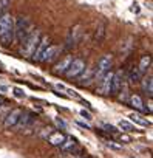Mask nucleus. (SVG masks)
<instances>
[{
    "instance_id": "nucleus-1",
    "label": "nucleus",
    "mask_w": 153,
    "mask_h": 158,
    "mask_svg": "<svg viewBox=\"0 0 153 158\" xmlns=\"http://www.w3.org/2000/svg\"><path fill=\"white\" fill-rule=\"evenodd\" d=\"M14 42V19L11 14H0V44L3 47H10Z\"/></svg>"
},
{
    "instance_id": "nucleus-2",
    "label": "nucleus",
    "mask_w": 153,
    "mask_h": 158,
    "mask_svg": "<svg viewBox=\"0 0 153 158\" xmlns=\"http://www.w3.org/2000/svg\"><path fill=\"white\" fill-rule=\"evenodd\" d=\"M33 31V25L26 17H17L14 22V40L17 44H22L23 39Z\"/></svg>"
},
{
    "instance_id": "nucleus-3",
    "label": "nucleus",
    "mask_w": 153,
    "mask_h": 158,
    "mask_svg": "<svg viewBox=\"0 0 153 158\" xmlns=\"http://www.w3.org/2000/svg\"><path fill=\"white\" fill-rule=\"evenodd\" d=\"M39 40H40V33L36 30H33L25 39H23V42H22V48H20V54L22 56H25V57H31L33 56V53H34V50H36V47H37V44H39Z\"/></svg>"
},
{
    "instance_id": "nucleus-4",
    "label": "nucleus",
    "mask_w": 153,
    "mask_h": 158,
    "mask_svg": "<svg viewBox=\"0 0 153 158\" xmlns=\"http://www.w3.org/2000/svg\"><path fill=\"white\" fill-rule=\"evenodd\" d=\"M111 65H113V57H111L110 54H105V56H102V57L98 60V65H96V68H95V79H96V81H99V79H101L105 73L110 71Z\"/></svg>"
},
{
    "instance_id": "nucleus-5",
    "label": "nucleus",
    "mask_w": 153,
    "mask_h": 158,
    "mask_svg": "<svg viewBox=\"0 0 153 158\" xmlns=\"http://www.w3.org/2000/svg\"><path fill=\"white\" fill-rule=\"evenodd\" d=\"M84 70H85V60L84 59H73V62L70 64V67L65 71V74L70 79H76Z\"/></svg>"
},
{
    "instance_id": "nucleus-6",
    "label": "nucleus",
    "mask_w": 153,
    "mask_h": 158,
    "mask_svg": "<svg viewBox=\"0 0 153 158\" xmlns=\"http://www.w3.org/2000/svg\"><path fill=\"white\" fill-rule=\"evenodd\" d=\"M50 45H51V44H50V39H48V37H40V40H39V44H37V47H36V50H34L31 59L36 60V62H40L42 57H43V54H45V51H46V48H48Z\"/></svg>"
},
{
    "instance_id": "nucleus-7",
    "label": "nucleus",
    "mask_w": 153,
    "mask_h": 158,
    "mask_svg": "<svg viewBox=\"0 0 153 158\" xmlns=\"http://www.w3.org/2000/svg\"><path fill=\"white\" fill-rule=\"evenodd\" d=\"M111 77H113V73L108 71V73H105L98 81L99 82V93L101 95H104V96L110 95V90H111Z\"/></svg>"
},
{
    "instance_id": "nucleus-8",
    "label": "nucleus",
    "mask_w": 153,
    "mask_h": 158,
    "mask_svg": "<svg viewBox=\"0 0 153 158\" xmlns=\"http://www.w3.org/2000/svg\"><path fill=\"white\" fill-rule=\"evenodd\" d=\"M73 62V56L71 54H66L63 59H60L59 62H56V65L53 67V73L56 76H60V74H65V71L68 70L70 64Z\"/></svg>"
},
{
    "instance_id": "nucleus-9",
    "label": "nucleus",
    "mask_w": 153,
    "mask_h": 158,
    "mask_svg": "<svg viewBox=\"0 0 153 158\" xmlns=\"http://www.w3.org/2000/svg\"><path fill=\"white\" fill-rule=\"evenodd\" d=\"M124 85V73L121 70L115 71L113 73V77H111V90H110V95H118V92L122 89Z\"/></svg>"
},
{
    "instance_id": "nucleus-10",
    "label": "nucleus",
    "mask_w": 153,
    "mask_h": 158,
    "mask_svg": "<svg viewBox=\"0 0 153 158\" xmlns=\"http://www.w3.org/2000/svg\"><path fill=\"white\" fill-rule=\"evenodd\" d=\"M60 51H62L60 47H57V45H50V47L46 48V51H45V54H43V57H42L40 62H45V64L54 62V60L59 57V53H60Z\"/></svg>"
},
{
    "instance_id": "nucleus-11",
    "label": "nucleus",
    "mask_w": 153,
    "mask_h": 158,
    "mask_svg": "<svg viewBox=\"0 0 153 158\" xmlns=\"http://www.w3.org/2000/svg\"><path fill=\"white\" fill-rule=\"evenodd\" d=\"M82 34V30H81V25H76L71 28L68 37H66V48H71V47H76L79 42V37Z\"/></svg>"
},
{
    "instance_id": "nucleus-12",
    "label": "nucleus",
    "mask_w": 153,
    "mask_h": 158,
    "mask_svg": "<svg viewBox=\"0 0 153 158\" xmlns=\"http://www.w3.org/2000/svg\"><path fill=\"white\" fill-rule=\"evenodd\" d=\"M23 112L20 110V109H11V112L5 116V121H3V124H5V127H14V126H17V123H19V118H20V115H22Z\"/></svg>"
},
{
    "instance_id": "nucleus-13",
    "label": "nucleus",
    "mask_w": 153,
    "mask_h": 158,
    "mask_svg": "<svg viewBox=\"0 0 153 158\" xmlns=\"http://www.w3.org/2000/svg\"><path fill=\"white\" fill-rule=\"evenodd\" d=\"M76 79H78V84H79V85H88V84L93 81V79H95V70L88 68L87 73H85V70H84Z\"/></svg>"
},
{
    "instance_id": "nucleus-14",
    "label": "nucleus",
    "mask_w": 153,
    "mask_h": 158,
    "mask_svg": "<svg viewBox=\"0 0 153 158\" xmlns=\"http://www.w3.org/2000/svg\"><path fill=\"white\" fill-rule=\"evenodd\" d=\"M65 138H66V135L62 133L60 130H57V132H51V133L48 135V143L53 144V146H60V144L65 141Z\"/></svg>"
},
{
    "instance_id": "nucleus-15",
    "label": "nucleus",
    "mask_w": 153,
    "mask_h": 158,
    "mask_svg": "<svg viewBox=\"0 0 153 158\" xmlns=\"http://www.w3.org/2000/svg\"><path fill=\"white\" fill-rule=\"evenodd\" d=\"M150 65H151V57H150V54H144V56L141 57V60H139V65H138L136 68H138L139 73L144 76V74L150 70Z\"/></svg>"
},
{
    "instance_id": "nucleus-16",
    "label": "nucleus",
    "mask_w": 153,
    "mask_h": 158,
    "mask_svg": "<svg viewBox=\"0 0 153 158\" xmlns=\"http://www.w3.org/2000/svg\"><path fill=\"white\" fill-rule=\"evenodd\" d=\"M76 146H78V139H76L74 136H66V138H65V141H63L59 147H60V150H62V152L68 153V152H71Z\"/></svg>"
},
{
    "instance_id": "nucleus-17",
    "label": "nucleus",
    "mask_w": 153,
    "mask_h": 158,
    "mask_svg": "<svg viewBox=\"0 0 153 158\" xmlns=\"http://www.w3.org/2000/svg\"><path fill=\"white\" fill-rule=\"evenodd\" d=\"M34 123V115H31V113H22L20 115V118H19V123H17V126H19V129H28L31 124Z\"/></svg>"
},
{
    "instance_id": "nucleus-18",
    "label": "nucleus",
    "mask_w": 153,
    "mask_h": 158,
    "mask_svg": "<svg viewBox=\"0 0 153 158\" xmlns=\"http://www.w3.org/2000/svg\"><path fill=\"white\" fill-rule=\"evenodd\" d=\"M128 102H130V106L135 109V110H145V107H144V102H142V99H141V96H138V95H131L130 98H128Z\"/></svg>"
},
{
    "instance_id": "nucleus-19",
    "label": "nucleus",
    "mask_w": 153,
    "mask_h": 158,
    "mask_svg": "<svg viewBox=\"0 0 153 158\" xmlns=\"http://www.w3.org/2000/svg\"><path fill=\"white\" fill-rule=\"evenodd\" d=\"M142 81V92L148 96H151V92H153V81H151V76H145L141 79Z\"/></svg>"
},
{
    "instance_id": "nucleus-20",
    "label": "nucleus",
    "mask_w": 153,
    "mask_h": 158,
    "mask_svg": "<svg viewBox=\"0 0 153 158\" xmlns=\"http://www.w3.org/2000/svg\"><path fill=\"white\" fill-rule=\"evenodd\" d=\"M128 116H130V121L135 123V124H138V126H142V127L150 126V123H148L147 119L141 118V115H138V113H131V115H128Z\"/></svg>"
},
{
    "instance_id": "nucleus-21",
    "label": "nucleus",
    "mask_w": 153,
    "mask_h": 158,
    "mask_svg": "<svg viewBox=\"0 0 153 158\" xmlns=\"http://www.w3.org/2000/svg\"><path fill=\"white\" fill-rule=\"evenodd\" d=\"M128 81L131 82V84H136V82H139L141 79H142V74L139 73V70L138 68H131V71L128 73Z\"/></svg>"
},
{
    "instance_id": "nucleus-22",
    "label": "nucleus",
    "mask_w": 153,
    "mask_h": 158,
    "mask_svg": "<svg viewBox=\"0 0 153 158\" xmlns=\"http://www.w3.org/2000/svg\"><path fill=\"white\" fill-rule=\"evenodd\" d=\"M119 127L124 130V132H133L135 130V126L131 123H128L127 119H121L119 121Z\"/></svg>"
},
{
    "instance_id": "nucleus-23",
    "label": "nucleus",
    "mask_w": 153,
    "mask_h": 158,
    "mask_svg": "<svg viewBox=\"0 0 153 158\" xmlns=\"http://www.w3.org/2000/svg\"><path fill=\"white\" fill-rule=\"evenodd\" d=\"M104 36H105V25H104V23H101V25H99V28L96 30V34H95L96 42H101V40L104 39Z\"/></svg>"
},
{
    "instance_id": "nucleus-24",
    "label": "nucleus",
    "mask_w": 153,
    "mask_h": 158,
    "mask_svg": "<svg viewBox=\"0 0 153 158\" xmlns=\"http://www.w3.org/2000/svg\"><path fill=\"white\" fill-rule=\"evenodd\" d=\"M10 5V0H0V14L6 13V8Z\"/></svg>"
},
{
    "instance_id": "nucleus-25",
    "label": "nucleus",
    "mask_w": 153,
    "mask_h": 158,
    "mask_svg": "<svg viewBox=\"0 0 153 158\" xmlns=\"http://www.w3.org/2000/svg\"><path fill=\"white\" fill-rule=\"evenodd\" d=\"M13 92H14V95H16L17 98H25V92H23L22 89H19V87H16V89H14Z\"/></svg>"
},
{
    "instance_id": "nucleus-26",
    "label": "nucleus",
    "mask_w": 153,
    "mask_h": 158,
    "mask_svg": "<svg viewBox=\"0 0 153 158\" xmlns=\"http://www.w3.org/2000/svg\"><path fill=\"white\" fill-rule=\"evenodd\" d=\"M104 129H105L107 132H111V133H116V127H115V126H111V124H104Z\"/></svg>"
},
{
    "instance_id": "nucleus-27",
    "label": "nucleus",
    "mask_w": 153,
    "mask_h": 158,
    "mask_svg": "<svg viewBox=\"0 0 153 158\" xmlns=\"http://www.w3.org/2000/svg\"><path fill=\"white\" fill-rule=\"evenodd\" d=\"M56 123H57V126H60L62 129H66V124H65V121H63V119H60V118H56Z\"/></svg>"
},
{
    "instance_id": "nucleus-28",
    "label": "nucleus",
    "mask_w": 153,
    "mask_h": 158,
    "mask_svg": "<svg viewBox=\"0 0 153 158\" xmlns=\"http://www.w3.org/2000/svg\"><path fill=\"white\" fill-rule=\"evenodd\" d=\"M119 141H122V143H130V141H131V138H130V136H127V135H121V136H119Z\"/></svg>"
},
{
    "instance_id": "nucleus-29",
    "label": "nucleus",
    "mask_w": 153,
    "mask_h": 158,
    "mask_svg": "<svg viewBox=\"0 0 153 158\" xmlns=\"http://www.w3.org/2000/svg\"><path fill=\"white\" fill-rule=\"evenodd\" d=\"M81 116H84L85 119H91V115L88 112H85V110H81Z\"/></svg>"
},
{
    "instance_id": "nucleus-30",
    "label": "nucleus",
    "mask_w": 153,
    "mask_h": 158,
    "mask_svg": "<svg viewBox=\"0 0 153 158\" xmlns=\"http://www.w3.org/2000/svg\"><path fill=\"white\" fill-rule=\"evenodd\" d=\"M107 146H108V147H111V149H121V147H119L118 144H115V143H111V139H110V141L107 143Z\"/></svg>"
},
{
    "instance_id": "nucleus-31",
    "label": "nucleus",
    "mask_w": 153,
    "mask_h": 158,
    "mask_svg": "<svg viewBox=\"0 0 153 158\" xmlns=\"http://www.w3.org/2000/svg\"><path fill=\"white\" fill-rule=\"evenodd\" d=\"M56 89H59V90H66V89H65L62 84H56Z\"/></svg>"
},
{
    "instance_id": "nucleus-32",
    "label": "nucleus",
    "mask_w": 153,
    "mask_h": 158,
    "mask_svg": "<svg viewBox=\"0 0 153 158\" xmlns=\"http://www.w3.org/2000/svg\"><path fill=\"white\" fill-rule=\"evenodd\" d=\"M78 124H79V126H81V127H84V129H90V127H88V126H87V124H84V123H81V121H79V123H78Z\"/></svg>"
},
{
    "instance_id": "nucleus-33",
    "label": "nucleus",
    "mask_w": 153,
    "mask_h": 158,
    "mask_svg": "<svg viewBox=\"0 0 153 158\" xmlns=\"http://www.w3.org/2000/svg\"><path fill=\"white\" fill-rule=\"evenodd\" d=\"M131 11H135V13H139V8H138V6H133V8H131Z\"/></svg>"
},
{
    "instance_id": "nucleus-34",
    "label": "nucleus",
    "mask_w": 153,
    "mask_h": 158,
    "mask_svg": "<svg viewBox=\"0 0 153 158\" xmlns=\"http://www.w3.org/2000/svg\"><path fill=\"white\" fill-rule=\"evenodd\" d=\"M2 102H3V99H2V96H0V106H2Z\"/></svg>"
}]
</instances>
